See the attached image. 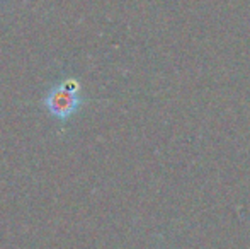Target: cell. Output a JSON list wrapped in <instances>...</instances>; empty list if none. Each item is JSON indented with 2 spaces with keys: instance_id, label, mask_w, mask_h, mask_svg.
<instances>
[{
  "instance_id": "obj_2",
  "label": "cell",
  "mask_w": 250,
  "mask_h": 249,
  "mask_svg": "<svg viewBox=\"0 0 250 249\" xmlns=\"http://www.w3.org/2000/svg\"><path fill=\"white\" fill-rule=\"evenodd\" d=\"M60 86L63 87L65 91H68V92H79V82H77L75 79H66V80H63Z\"/></svg>"
},
{
  "instance_id": "obj_1",
  "label": "cell",
  "mask_w": 250,
  "mask_h": 249,
  "mask_svg": "<svg viewBox=\"0 0 250 249\" xmlns=\"http://www.w3.org/2000/svg\"><path fill=\"white\" fill-rule=\"evenodd\" d=\"M43 104L55 118L66 120L79 111L80 104H82V97L79 96V92H68L58 84L44 96Z\"/></svg>"
}]
</instances>
